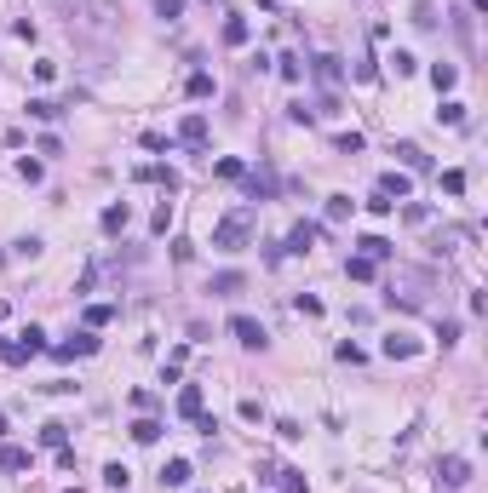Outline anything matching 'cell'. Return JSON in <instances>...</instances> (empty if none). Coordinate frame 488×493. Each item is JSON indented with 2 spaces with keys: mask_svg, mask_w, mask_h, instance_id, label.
Returning <instances> with one entry per match:
<instances>
[{
  "mask_svg": "<svg viewBox=\"0 0 488 493\" xmlns=\"http://www.w3.org/2000/svg\"><path fill=\"white\" fill-rule=\"evenodd\" d=\"M225 47H247V18H225Z\"/></svg>",
  "mask_w": 488,
  "mask_h": 493,
  "instance_id": "obj_20",
  "label": "cell"
},
{
  "mask_svg": "<svg viewBox=\"0 0 488 493\" xmlns=\"http://www.w3.org/2000/svg\"><path fill=\"white\" fill-rule=\"evenodd\" d=\"M442 190H448V195H465V172L448 166V172H442Z\"/></svg>",
  "mask_w": 488,
  "mask_h": 493,
  "instance_id": "obj_30",
  "label": "cell"
},
{
  "mask_svg": "<svg viewBox=\"0 0 488 493\" xmlns=\"http://www.w3.org/2000/svg\"><path fill=\"white\" fill-rule=\"evenodd\" d=\"M431 80H436V92H454V80H460V69H454V63H436V69H431Z\"/></svg>",
  "mask_w": 488,
  "mask_h": 493,
  "instance_id": "obj_21",
  "label": "cell"
},
{
  "mask_svg": "<svg viewBox=\"0 0 488 493\" xmlns=\"http://www.w3.org/2000/svg\"><path fill=\"white\" fill-rule=\"evenodd\" d=\"M408 190H414V184H408V172H385V178H379V190H374V195H385V201H403Z\"/></svg>",
  "mask_w": 488,
  "mask_h": 493,
  "instance_id": "obj_10",
  "label": "cell"
},
{
  "mask_svg": "<svg viewBox=\"0 0 488 493\" xmlns=\"http://www.w3.org/2000/svg\"><path fill=\"white\" fill-rule=\"evenodd\" d=\"M201 401H207V396H201V384H184V390H179V419H190V425H196V419H201Z\"/></svg>",
  "mask_w": 488,
  "mask_h": 493,
  "instance_id": "obj_8",
  "label": "cell"
},
{
  "mask_svg": "<svg viewBox=\"0 0 488 493\" xmlns=\"http://www.w3.org/2000/svg\"><path fill=\"white\" fill-rule=\"evenodd\" d=\"M0 470H12V476H23V470H29V447L6 442V447H0Z\"/></svg>",
  "mask_w": 488,
  "mask_h": 493,
  "instance_id": "obj_11",
  "label": "cell"
},
{
  "mask_svg": "<svg viewBox=\"0 0 488 493\" xmlns=\"http://www.w3.org/2000/svg\"><path fill=\"white\" fill-rule=\"evenodd\" d=\"M247 241H253V212L247 207H236V212H225V218L213 224V247L218 252H242Z\"/></svg>",
  "mask_w": 488,
  "mask_h": 493,
  "instance_id": "obj_1",
  "label": "cell"
},
{
  "mask_svg": "<svg viewBox=\"0 0 488 493\" xmlns=\"http://www.w3.org/2000/svg\"><path fill=\"white\" fill-rule=\"evenodd\" d=\"M230 333L247 344V350H264L270 344V333H264V322H253V316H230Z\"/></svg>",
  "mask_w": 488,
  "mask_h": 493,
  "instance_id": "obj_3",
  "label": "cell"
},
{
  "mask_svg": "<svg viewBox=\"0 0 488 493\" xmlns=\"http://www.w3.org/2000/svg\"><path fill=\"white\" fill-rule=\"evenodd\" d=\"M213 172H218V178H230V184H236V178H247V166H242V161H236V155H225V161H218V166H213Z\"/></svg>",
  "mask_w": 488,
  "mask_h": 493,
  "instance_id": "obj_29",
  "label": "cell"
},
{
  "mask_svg": "<svg viewBox=\"0 0 488 493\" xmlns=\"http://www.w3.org/2000/svg\"><path fill=\"white\" fill-rule=\"evenodd\" d=\"M179 144H190V150L207 144V115H201V109H190V115L179 121Z\"/></svg>",
  "mask_w": 488,
  "mask_h": 493,
  "instance_id": "obj_5",
  "label": "cell"
},
{
  "mask_svg": "<svg viewBox=\"0 0 488 493\" xmlns=\"http://www.w3.org/2000/svg\"><path fill=\"white\" fill-rule=\"evenodd\" d=\"M138 178H155V184H167V190H179V172H172V166H138Z\"/></svg>",
  "mask_w": 488,
  "mask_h": 493,
  "instance_id": "obj_22",
  "label": "cell"
},
{
  "mask_svg": "<svg viewBox=\"0 0 488 493\" xmlns=\"http://www.w3.org/2000/svg\"><path fill=\"white\" fill-rule=\"evenodd\" d=\"M385 355H391V362H408V355H419V344L403 339V333H391V339H385Z\"/></svg>",
  "mask_w": 488,
  "mask_h": 493,
  "instance_id": "obj_15",
  "label": "cell"
},
{
  "mask_svg": "<svg viewBox=\"0 0 488 493\" xmlns=\"http://www.w3.org/2000/svg\"><path fill=\"white\" fill-rule=\"evenodd\" d=\"M184 92H190V98H213L218 86H213V75H207V69H196V75L184 80Z\"/></svg>",
  "mask_w": 488,
  "mask_h": 493,
  "instance_id": "obj_18",
  "label": "cell"
},
{
  "mask_svg": "<svg viewBox=\"0 0 488 493\" xmlns=\"http://www.w3.org/2000/svg\"><path fill=\"white\" fill-rule=\"evenodd\" d=\"M18 178H23V184H40V161L23 155V161H18Z\"/></svg>",
  "mask_w": 488,
  "mask_h": 493,
  "instance_id": "obj_34",
  "label": "cell"
},
{
  "mask_svg": "<svg viewBox=\"0 0 488 493\" xmlns=\"http://www.w3.org/2000/svg\"><path fill=\"white\" fill-rule=\"evenodd\" d=\"M98 224H104V236H121V230H126V224H132V212H126V201H115V207H104V218H98Z\"/></svg>",
  "mask_w": 488,
  "mask_h": 493,
  "instance_id": "obj_12",
  "label": "cell"
},
{
  "mask_svg": "<svg viewBox=\"0 0 488 493\" xmlns=\"http://www.w3.org/2000/svg\"><path fill=\"white\" fill-rule=\"evenodd\" d=\"M29 115H35V121H58L64 109H58L52 98H29Z\"/></svg>",
  "mask_w": 488,
  "mask_h": 493,
  "instance_id": "obj_23",
  "label": "cell"
},
{
  "mask_svg": "<svg viewBox=\"0 0 488 493\" xmlns=\"http://www.w3.org/2000/svg\"><path fill=\"white\" fill-rule=\"evenodd\" d=\"M242 287H247V276H242V270H225V276H213V293H218V298H236Z\"/></svg>",
  "mask_w": 488,
  "mask_h": 493,
  "instance_id": "obj_14",
  "label": "cell"
},
{
  "mask_svg": "<svg viewBox=\"0 0 488 493\" xmlns=\"http://www.w3.org/2000/svg\"><path fill=\"white\" fill-rule=\"evenodd\" d=\"M391 155H396V161H403V166H408V172H431V155H425V150H419V144H396V150H391Z\"/></svg>",
  "mask_w": 488,
  "mask_h": 493,
  "instance_id": "obj_9",
  "label": "cell"
},
{
  "mask_svg": "<svg viewBox=\"0 0 488 493\" xmlns=\"http://www.w3.org/2000/svg\"><path fill=\"white\" fill-rule=\"evenodd\" d=\"M207 6H218V0H207Z\"/></svg>",
  "mask_w": 488,
  "mask_h": 493,
  "instance_id": "obj_40",
  "label": "cell"
},
{
  "mask_svg": "<svg viewBox=\"0 0 488 493\" xmlns=\"http://www.w3.org/2000/svg\"><path fill=\"white\" fill-rule=\"evenodd\" d=\"M436 470H442V487H465V482H471V465H465L460 454H448V459H442Z\"/></svg>",
  "mask_w": 488,
  "mask_h": 493,
  "instance_id": "obj_6",
  "label": "cell"
},
{
  "mask_svg": "<svg viewBox=\"0 0 488 493\" xmlns=\"http://www.w3.org/2000/svg\"><path fill=\"white\" fill-rule=\"evenodd\" d=\"M350 218V195H328V224H345Z\"/></svg>",
  "mask_w": 488,
  "mask_h": 493,
  "instance_id": "obj_27",
  "label": "cell"
},
{
  "mask_svg": "<svg viewBox=\"0 0 488 493\" xmlns=\"http://www.w3.org/2000/svg\"><path fill=\"white\" fill-rule=\"evenodd\" d=\"M0 436H6V413H0Z\"/></svg>",
  "mask_w": 488,
  "mask_h": 493,
  "instance_id": "obj_38",
  "label": "cell"
},
{
  "mask_svg": "<svg viewBox=\"0 0 488 493\" xmlns=\"http://www.w3.org/2000/svg\"><path fill=\"white\" fill-rule=\"evenodd\" d=\"M357 247H362V258H374V264H379V258H391V252H396V247H391V241H385V236H362V241H357Z\"/></svg>",
  "mask_w": 488,
  "mask_h": 493,
  "instance_id": "obj_17",
  "label": "cell"
},
{
  "mask_svg": "<svg viewBox=\"0 0 488 493\" xmlns=\"http://www.w3.org/2000/svg\"><path fill=\"white\" fill-rule=\"evenodd\" d=\"M190 482V459H167L161 465V487H184Z\"/></svg>",
  "mask_w": 488,
  "mask_h": 493,
  "instance_id": "obj_13",
  "label": "cell"
},
{
  "mask_svg": "<svg viewBox=\"0 0 488 493\" xmlns=\"http://www.w3.org/2000/svg\"><path fill=\"white\" fill-rule=\"evenodd\" d=\"M161 430H167L161 419H138V425H132V442H144V447H150V442H161Z\"/></svg>",
  "mask_w": 488,
  "mask_h": 493,
  "instance_id": "obj_19",
  "label": "cell"
},
{
  "mask_svg": "<svg viewBox=\"0 0 488 493\" xmlns=\"http://www.w3.org/2000/svg\"><path fill=\"white\" fill-rule=\"evenodd\" d=\"M40 442H47V447H69V425H40Z\"/></svg>",
  "mask_w": 488,
  "mask_h": 493,
  "instance_id": "obj_25",
  "label": "cell"
},
{
  "mask_svg": "<svg viewBox=\"0 0 488 493\" xmlns=\"http://www.w3.org/2000/svg\"><path fill=\"white\" fill-rule=\"evenodd\" d=\"M374 270H379V264L362 258V252H357V258H345V276H350V281H374Z\"/></svg>",
  "mask_w": 488,
  "mask_h": 493,
  "instance_id": "obj_16",
  "label": "cell"
},
{
  "mask_svg": "<svg viewBox=\"0 0 488 493\" xmlns=\"http://www.w3.org/2000/svg\"><path fill=\"white\" fill-rule=\"evenodd\" d=\"M93 350H98V339H93V333H75V339L52 344V355H58V362H75V355H93Z\"/></svg>",
  "mask_w": 488,
  "mask_h": 493,
  "instance_id": "obj_4",
  "label": "cell"
},
{
  "mask_svg": "<svg viewBox=\"0 0 488 493\" xmlns=\"http://www.w3.org/2000/svg\"><path fill=\"white\" fill-rule=\"evenodd\" d=\"M293 310H304V316H322V298H310V293H299V298H293Z\"/></svg>",
  "mask_w": 488,
  "mask_h": 493,
  "instance_id": "obj_36",
  "label": "cell"
},
{
  "mask_svg": "<svg viewBox=\"0 0 488 493\" xmlns=\"http://www.w3.org/2000/svg\"><path fill=\"white\" fill-rule=\"evenodd\" d=\"M316 80H328V86L339 80V58H333V52H322V58H316Z\"/></svg>",
  "mask_w": 488,
  "mask_h": 493,
  "instance_id": "obj_26",
  "label": "cell"
},
{
  "mask_svg": "<svg viewBox=\"0 0 488 493\" xmlns=\"http://www.w3.org/2000/svg\"><path fill=\"white\" fill-rule=\"evenodd\" d=\"M316 236H322V224H293V236H287V247H282V252H299V258H304Z\"/></svg>",
  "mask_w": 488,
  "mask_h": 493,
  "instance_id": "obj_7",
  "label": "cell"
},
{
  "mask_svg": "<svg viewBox=\"0 0 488 493\" xmlns=\"http://www.w3.org/2000/svg\"><path fill=\"white\" fill-rule=\"evenodd\" d=\"M362 150V132H339V155H357Z\"/></svg>",
  "mask_w": 488,
  "mask_h": 493,
  "instance_id": "obj_35",
  "label": "cell"
},
{
  "mask_svg": "<svg viewBox=\"0 0 488 493\" xmlns=\"http://www.w3.org/2000/svg\"><path fill=\"white\" fill-rule=\"evenodd\" d=\"M23 355H40V350H47V333H40V327H23V344H18Z\"/></svg>",
  "mask_w": 488,
  "mask_h": 493,
  "instance_id": "obj_24",
  "label": "cell"
},
{
  "mask_svg": "<svg viewBox=\"0 0 488 493\" xmlns=\"http://www.w3.org/2000/svg\"><path fill=\"white\" fill-rule=\"evenodd\" d=\"M436 121H442V126H465V104H442Z\"/></svg>",
  "mask_w": 488,
  "mask_h": 493,
  "instance_id": "obj_28",
  "label": "cell"
},
{
  "mask_svg": "<svg viewBox=\"0 0 488 493\" xmlns=\"http://www.w3.org/2000/svg\"><path fill=\"white\" fill-rule=\"evenodd\" d=\"M52 6H69V0H52Z\"/></svg>",
  "mask_w": 488,
  "mask_h": 493,
  "instance_id": "obj_39",
  "label": "cell"
},
{
  "mask_svg": "<svg viewBox=\"0 0 488 493\" xmlns=\"http://www.w3.org/2000/svg\"><path fill=\"white\" fill-rule=\"evenodd\" d=\"M75 18H81L86 29H115L121 6H115V0H81V6H75Z\"/></svg>",
  "mask_w": 488,
  "mask_h": 493,
  "instance_id": "obj_2",
  "label": "cell"
},
{
  "mask_svg": "<svg viewBox=\"0 0 488 493\" xmlns=\"http://www.w3.org/2000/svg\"><path fill=\"white\" fill-rule=\"evenodd\" d=\"M126 476H132L126 465H109V470H104V482H109V487H126Z\"/></svg>",
  "mask_w": 488,
  "mask_h": 493,
  "instance_id": "obj_37",
  "label": "cell"
},
{
  "mask_svg": "<svg viewBox=\"0 0 488 493\" xmlns=\"http://www.w3.org/2000/svg\"><path fill=\"white\" fill-rule=\"evenodd\" d=\"M109 316H115V310H109V304H86V327H104Z\"/></svg>",
  "mask_w": 488,
  "mask_h": 493,
  "instance_id": "obj_31",
  "label": "cell"
},
{
  "mask_svg": "<svg viewBox=\"0 0 488 493\" xmlns=\"http://www.w3.org/2000/svg\"><path fill=\"white\" fill-rule=\"evenodd\" d=\"M276 69H282V80H299V75H304V69H299V58H293V52H282V58H276Z\"/></svg>",
  "mask_w": 488,
  "mask_h": 493,
  "instance_id": "obj_33",
  "label": "cell"
},
{
  "mask_svg": "<svg viewBox=\"0 0 488 493\" xmlns=\"http://www.w3.org/2000/svg\"><path fill=\"white\" fill-rule=\"evenodd\" d=\"M179 12H184V0H155V18H161V23H172Z\"/></svg>",
  "mask_w": 488,
  "mask_h": 493,
  "instance_id": "obj_32",
  "label": "cell"
},
{
  "mask_svg": "<svg viewBox=\"0 0 488 493\" xmlns=\"http://www.w3.org/2000/svg\"><path fill=\"white\" fill-rule=\"evenodd\" d=\"M69 493H81V487H69Z\"/></svg>",
  "mask_w": 488,
  "mask_h": 493,
  "instance_id": "obj_41",
  "label": "cell"
}]
</instances>
